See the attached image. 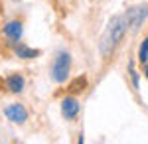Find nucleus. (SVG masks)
Masks as SVG:
<instances>
[{
  "label": "nucleus",
  "mask_w": 148,
  "mask_h": 144,
  "mask_svg": "<svg viewBox=\"0 0 148 144\" xmlns=\"http://www.w3.org/2000/svg\"><path fill=\"white\" fill-rule=\"evenodd\" d=\"M4 36L12 40V42H20V38H22V22H18V20H12L4 26Z\"/></svg>",
  "instance_id": "nucleus-6"
},
{
  "label": "nucleus",
  "mask_w": 148,
  "mask_h": 144,
  "mask_svg": "<svg viewBox=\"0 0 148 144\" xmlns=\"http://www.w3.org/2000/svg\"><path fill=\"white\" fill-rule=\"evenodd\" d=\"M24 85H26V81H24V77L20 73H12V75L6 77V89L10 93H22Z\"/></svg>",
  "instance_id": "nucleus-7"
},
{
  "label": "nucleus",
  "mask_w": 148,
  "mask_h": 144,
  "mask_svg": "<svg viewBox=\"0 0 148 144\" xmlns=\"http://www.w3.org/2000/svg\"><path fill=\"white\" fill-rule=\"evenodd\" d=\"M93 2H101V0H93Z\"/></svg>",
  "instance_id": "nucleus-13"
},
{
  "label": "nucleus",
  "mask_w": 148,
  "mask_h": 144,
  "mask_svg": "<svg viewBox=\"0 0 148 144\" xmlns=\"http://www.w3.org/2000/svg\"><path fill=\"white\" fill-rule=\"evenodd\" d=\"M79 101L75 99V97H65V99L61 101V115L67 119V121H73V119H77V115H79Z\"/></svg>",
  "instance_id": "nucleus-5"
},
{
  "label": "nucleus",
  "mask_w": 148,
  "mask_h": 144,
  "mask_svg": "<svg viewBox=\"0 0 148 144\" xmlns=\"http://www.w3.org/2000/svg\"><path fill=\"white\" fill-rule=\"evenodd\" d=\"M85 85H87V79L85 77H77L71 85H69V91H71V93H79V91L85 89Z\"/></svg>",
  "instance_id": "nucleus-9"
},
{
  "label": "nucleus",
  "mask_w": 148,
  "mask_h": 144,
  "mask_svg": "<svg viewBox=\"0 0 148 144\" xmlns=\"http://www.w3.org/2000/svg\"><path fill=\"white\" fill-rule=\"evenodd\" d=\"M128 73H130V77H132L134 89H138V71L134 69V63H132V61H128Z\"/></svg>",
  "instance_id": "nucleus-11"
},
{
  "label": "nucleus",
  "mask_w": 148,
  "mask_h": 144,
  "mask_svg": "<svg viewBox=\"0 0 148 144\" xmlns=\"http://www.w3.org/2000/svg\"><path fill=\"white\" fill-rule=\"evenodd\" d=\"M138 59H140V63H146L148 61V38L140 44V49H138Z\"/></svg>",
  "instance_id": "nucleus-10"
},
{
  "label": "nucleus",
  "mask_w": 148,
  "mask_h": 144,
  "mask_svg": "<svg viewBox=\"0 0 148 144\" xmlns=\"http://www.w3.org/2000/svg\"><path fill=\"white\" fill-rule=\"evenodd\" d=\"M146 18H148V4H136V6H130V8L125 12L126 26H128L132 32H136L138 28L144 24Z\"/></svg>",
  "instance_id": "nucleus-3"
},
{
  "label": "nucleus",
  "mask_w": 148,
  "mask_h": 144,
  "mask_svg": "<svg viewBox=\"0 0 148 144\" xmlns=\"http://www.w3.org/2000/svg\"><path fill=\"white\" fill-rule=\"evenodd\" d=\"M14 51H16V56L22 57V59H34V57L40 56V49L28 47L24 42H16V45H14Z\"/></svg>",
  "instance_id": "nucleus-8"
},
{
  "label": "nucleus",
  "mask_w": 148,
  "mask_h": 144,
  "mask_svg": "<svg viewBox=\"0 0 148 144\" xmlns=\"http://www.w3.org/2000/svg\"><path fill=\"white\" fill-rule=\"evenodd\" d=\"M4 115H6L8 121L16 122V124H24V122L28 121V111H26V107L20 105V103H12V105H8V107L4 109Z\"/></svg>",
  "instance_id": "nucleus-4"
},
{
  "label": "nucleus",
  "mask_w": 148,
  "mask_h": 144,
  "mask_svg": "<svg viewBox=\"0 0 148 144\" xmlns=\"http://www.w3.org/2000/svg\"><path fill=\"white\" fill-rule=\"evenodd\" d=\"M144 65V75H146V79H148V63H142Z\"/></svg>",
  "instance_id": "nucleus-12"
},
{
  "label": "nucleus",
  "mask_w": 148,
  "mask_h": 144,
  "mask_svg": "<svg viewBox=\"0 0 148 144\" xmlns=\"http://www.w3.org/2000/svg\"><path fill=\"white\" fill-rule=\"evenodd\" d=\"M0 83H2V79H0Z\"/></svg>",
  "instance_id": "nucleus-14"
},
{
  "label": "nucleus",
  "mask_w": 148,
  "mask_h": 144,
  "mask_svg": "<svg viewBox=\"0 0 148 144\" xmlns=\"http://www.w3.org/2000/svg\"><path fill=\"white\" fill-rule=\"evenodd\" d=\"M69 69H71V56L67 51H59L51 63V79L56 83H63L69 77Z\"/></svg>",
  "instance_id": "nucleus-2"
},
{
  "label": "nucleus",
  "mask_w": 148,
  "mask_h": 144,
  "mask_svg": "<svg viewBox=\"0 0 148 144\" xmlns=\"http://www.w3.org/2000/svg\"><path fill=\"white\" fill-rule=\"evenodd\" d=\"M126 20L125 16H113L109 24H107V28H105V32L101 36V42H99V53H101L103 59H111L113 53L116 51V47L121 45L123 42V38H125L126 34Z\"/></svg>",
  "instance_id": "nucleus-1"
}]
</instances>
